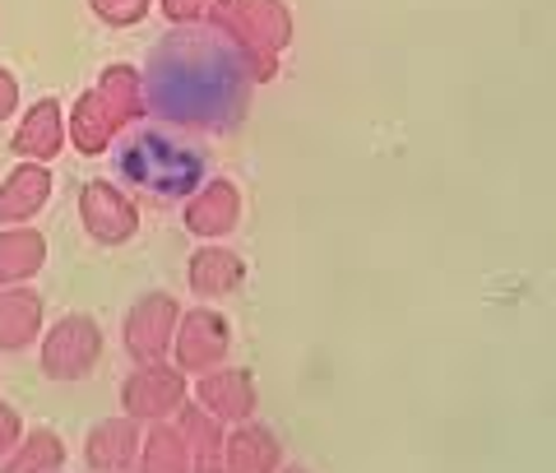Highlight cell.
<instances>
[{
  "label": "cell",
  "mask_w": 556,
  "mask_h": 473,
  "mask_svg": "<svg viewBox=\"0 0 556 473\" xmlns=\"http://www.w3.org/2000/svg\"><path fill=\"white\" fill-rule=\"evenodd\" d=\"M102 358V329L93 315L70 311L42 335V376L47 381H84Z\"/></svg>",
  "instance_id": "1"
},
{
  "label": "cell",
  "mask_w": 556,
  "mask_h": 473,
  "mask_svg": "<svg viewBox=\"0 0 556 473\" xmlns=\"http://www.w3.org/2000/svg\"><path fill=\"white\" fill-rule=\"evenodd\" d=\"M232 348V325L228 315H218L214 307H190L181 311L177 335H172V358H177L181 372H214L223 366Z\"/></svg>",
  "instance_id": "2"
},
{
  "label": "cell",
  "mask_w": 556,
  "mask_h": 473,
  "mask_svg": "<svg viewBox=\"0 0 556 473\" xmlns=\"http://www.w3.org/2000/svg\"><path fill=\"white\" fill-rule=\"evenodd\" d=\"M181 307L177 297L167 292H144L139 302L126 311V325H121V339H126V353L135 362H163L172 353V335H177Z\"/></svg>",
  "instance_id": "3"
},
{
  "label": "cell",
  "mask_w": 556,
  "mask_h": 473,
  "mask_svg": "<svg viewBox=\"0 0 556 473\" xmlns=\"http://www.w3.org/2000/svg\"><path fill=\"white\" fill-rule=\"evenodd\" d=\"M186 404V376L181 366L167 362H139V372L126 376L121 385V409L139 423H159V418H172Z\"/></svg>",
  "instance_id": "4"
},
{
  "label": "cell",
  "mask_w": 556,
  "mask_h": 473,
  "mask_svg": "<svg viewBox=\"0 0 556 473\" xmlns=\"http://www.w3.org/2000/svg\"><path fill=\"white\" fill-rule=\"evenodd\" d=\"M79 219H84V227H89V237L102 241V247H121V241H130L139 233V204L108 177L84 186Z\"/></svg>",
  "instance_id": "5"
},
{
  "label": "cell",
  "mask_w": 556,
  "mask_h": 473,
  "mask_svg": "<svg viewBox=\"0 0 556 473\" xmlns=\"http://www.w3.org/2000/svg\"><path fill=\"white\" fill-rule=\"evenodd\" d=\"M232 33L241 42H247L260 65H265V79H269V70H274V57L292 42V14L283 0H232Z\"/></svg>",
  "instance_id": "6"
},
{
  "label": "cell",
  "mask_w": 556,
  "mask_h": 473,
  "mask_svg": "<svg viewBox=\"0 0 556 473\" xmlns=\"http://www.w3.org/2000/svg\"><path fill=\"white\" fill-rule=\"evenodd\" d=\"M195 404H204L214 418H223V423H247L260 404L255 376L247 366H214V372H204L195 385Z\"/></svg>",
  "instance_id": "7"
},
{
  "label": "cell",
  "mask_w": 556,
  "mask_h": 473,
  "mask_svg": "<svg viewBox=\"0 0 556 473\" xmlns=\"http://www.w3.org/2000/svg\"><path fill=\"white\" fill-rule=\"evenodd\" d=\"M139 418H102V423L84 436V464L98 469V473H126L139 464Z\"/></svg>",
  "instance_id": "8"
},
{
  "label": "cell",
  "mask_w": 556,
  "mask_h": 473,
  "mask_svg": "<svg viewBox=\"0 0 556 473\" xmlns=\"http://www.w3.org/2000/svg\"><path fill=\"white\" fill-rule=\"evenodd\" d=\"M241 223V196L228 177L204 182L195 196L186 200V233H195L204 241H223Z\"/></svg>",
  "instance_id": "9"
},
{
  "label": "cell",
  "mask_w": 556,
  "mask_h": 473,
  "mask_svg": "<svg viewBox=\"0 0 556 473\" xmlns=\"http://www.w3.org/2000/svg\"><path fill=\"white\" fill-rule=\"evenodd\" d=\"M65 145V116H61V102L56 98H38L33 108L20 116L14 126L10 149L24 158V163H51Z\"/></svg>",
  "instance_id": "10"
},
{
  "label": "cell",
  "mask_w": 556,
  "mask_h": 473,
  "mask_svg": "<svg viewBox=\"0 0 556 473\" xmlns=\"http://www.w3.org/2000/svg\"><path fill=\"white\" fill-rule=\"evenodd\" d=\"M51 200V172L47 163H20L0 186V223L14 227V223H28L38 219V209H47Z\"/></svg>",
  "instance_id": "11"
},
{
  "label": "cell",
  "mask_w": 556,
  "mask_h": 473,
  "mask_svg": "<svg viewBox=\"0 0 556 473\" xmlns=\"http://www.w3.org/2000/svg\"><path fill=\"white\" fill-rule=\"evenodd\" d=\"M186 278H190V288H195V297H228L241 288V278H247V260L228 251L223 241H208V247L190 256Z\"/></svg>",
  "instance_id": "12"
},
{
  "label": "cell",
  "mask_w": 556,
  "mask_h": 473,
  "mask_svg": "<svg viewBox=\"0 0 556 473\" xmlns=\"http://www.w3.org/2000/svg\"><path fill=\"white\" fill-rule=\"evenodd\" d=\"M42 335V297L14 284L0 292V353H20Z\"/></svg>",
  "instance_id": "13"
},
{
  "label": "cell",
  "mask_w": 556,
  "mask_h": 473,
  "mask_svg": "<svg viewBox=\"0 0 556 473\" xmlns=\"http://www.w3.org/2000/svg\"><path fill=\"white\" fill-rule=\"evenodd\" d=\"M223 464L237 473H274L283 464V446L265 423H237V432L223 441Z\"/></svg>",
  "instance_id": "14"
},
{
  "label": "cell",
  "mask_w": 556,
  "mask_h": 473,
  "mask_svg": "<svg viewBox=\"0 0 556 473\" xmlns=\"http://www.w3.org/2000/svg\"><path fill=\"white\" fill-rule=\"evenodd\" d=\"M65 130H70V139H75L79 153H93V158H98V153L112 149V135L121 130V121H116V112L108 108V98H102L98 89H89V94L75 98V112H70Z\"/></svg>",
  "instance_id": "15"
},
{
  "label": "cell",
  "mask_w": 556,
  "mask_h": 473,
  "mask_svg": "<svg viewBox=\"0 0 556 473\" xmlns=\"http://www.w3.org/2000/svg\"><path fill=\"white\" fill-rule=\"evenodd\" d=\"M47 265V237L33 227H0V284H28Z\"/></svg>",
  "instance_id": "16"
},
{
  "label": "cell",
  "mask_w": 556,
  "mask_h": 473,
  "mask_svg": "<svg viewBox=\"0 0 556 473\" xmlns=\"http://www.w3.org/2000/svg\"><path fill=\"white\" fill-rule=\"evenodd\" d=\"M139 469H149V473H186V469H195L186 432L177 423H167V418H159V423L149 427L144 441H139Z\"/></svg>",
  "instance_id": "17"
},
{
  "label": "cell",
  "mask_w": 556,
  "mask_h": 473,
  "mask_svg": "<svg viewBox=\"0 0 556 473\" xmlns=\"http://www.w3.org/2000/svg\"><path fill=\"white\" fill-rule=\"evenodd\" d=\"M172 418H177V427L186 432L190 460H195V469H223V418H214L204 404H200V409L181 404Z\"/></svg>",
  "instance_id": "18"
},
{
  "label": "cell",
  "mask_w": 556,
  "mask_h": 473,
  "mask_svg": "<svg viewBox=\"0 0 556 473\" xmlns=\"http://www.w3.org/2000/svg\"><path fill=\"white\" fill-rule=\"evenodd\" d=\"M5 469L10 473H56V469H65V441H61V432H51V427L24 432L20 446L10 450Z\"/></svg>",
  "instance_id": "19"
},
{
  "label": "cell",
  "mask_w": 556,
  "mask_h": 473,
  "mask_svg": "<svg viewBox=\"0 0 556 473\" xmlns=\"http://www.w3.org/2000/svg\"><path fill=\"white\" fill-rule=\"evenodd\" d=\"M98 94L108 98L116 121H135L139 108H144V79H139L135 65H108L102 79H98Z\"/></svg>",
  "instance_id": "20"
},
{
  "label": "cell",
  "mask_w": 556,
  "mask_h": 473,
  "mask_svg": "<svg viewBox=\"0 0 556 473\" xmlns=\"http://www.w3.org/2000/svg\"><path fill=\"white\" fill-rule=\"evenodd\" d=\"M89 5H93L98 20L112 24V28H130L149 14V0H89Z\"/></svg>",
  "instance_id": "21"
},
{
  "label": "cell",
  "mask_w": 556,
  "mask_h": 473,
  "mask_svg": "<svg viewBox=\"0 0 556 473\" xmlns=\"http://www.w3.org/2000/svg\"><path fill=\"white\" fill-rule=\"evenodd\" d=\"M228 0H163V14L172 24H195V20H208V14H223Z\"/></svg>",
  "instance_id": "22"
},
{
  "label": "cell",
  "mask_w": 556,
  "mask_h": 473,
  "mask_svg": "<svg viewBox=\"0 0 556 473\" xmlns=\"http://www.w3.org/2000/svg\"><path fill=\"white\" fill-rule=\"evenodd\" d=\"M20 436H24V423H20V409L14 404H5L0 399V464L10 460V450L20 446Z\"/></svg>",
  "instance_id": "23"
},
{
  "label": "cell",
  "mask_w": 556,
  "mask_h": 473,
  "mask_svg": "<svg viewBox=\"0 0 556 473\" xmlns=\"http://www.w3.org/2000/svg\"><path fill=\"white\" fill-rule=\"evenodd\" d=\"M14 108H20V79H14L10 70L0 65V121H10Z\"/></svg>",
  "instance_id": "24"
}]
</instances>
